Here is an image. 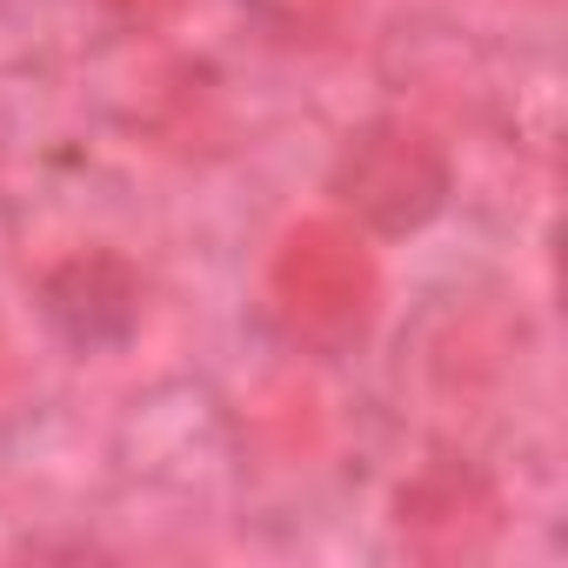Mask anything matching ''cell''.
I'll return each instance as SVG.
<instances>
[{
    "instance_id": "cell-4",
    "label": "cell",
    "mask_w": 568,
    "mask_h": 568,
    "mask_svg": "<svg viewBox=\"0 0 568 568\" xmlns=\"http://www.w3.org/2000/svg\"><path fill=\"white\" fill-rule=\"evenodd\" d=\"M141 302H148V281L128 254L114 247H81L68 261L48 267L41 281V308L48 322L81 342V348H101V342H121L134 322H141Z\"/></svg>"
},
{
    "instance_id": "cell-2",
    "label": "cell",
    "mask_w": 568,
    "mask_h": 568,
    "mask_svg": "<svg viewBox=\"0 0 568 568\" xmlns=\"http://www.w3.org/2000/svg\"><path fill=\"white\" fill-rule=\"evenodd\" d=\"M448 154L428 128L415 121H368L342 141L328 187L342 201V214H355L375 234H415L422 221L442 214L448 201Z\"/></svg>"
},
{
    "instance_id": "cell-6",
    "label": "cell",
    "mask_w": 568,
    "mask_h": 568,
    "mask_svg": "<svg viewBox=\"0 0 568 568\" xmlns=\"http://www.w3.org/2000/svg\"><path fill=\"white\" fill-rule=\"evenodd\" d=\"M108 8H121L128 21H161V14L174 8V0H108Z\"/></svg>"
},
{
    "instance_id": "cell-5",
    "label": "cell",
    "mask_w": 568,
    "mask_h": 568,
    "mask_svg": "<svg viewBox=\"0 0 568 568\" xmlns=\"http://www.w3.org/2000/svg\"><path fill=\"white\" fill-rule=\"evenodd\" d=\"M362 0H247V14L288 48H315V41H335L348 28V14Z\"/></svg>"
},
{
    "instance_id": "cell-1",
    "label": "cell",
    "mask_w": 568,
    "mask_h": 568,
    "mask_svg": "<svg viewBox=\"0 0 568 568\" xmlns=\"http://www.w3.org/2000/svg\"><path fill=\"white\" fill-rule=\"evenodd\" d=\"M267 308L295 348L348 355L382 315V267L342 221H302L267 261Z\"/></svg>"
},
{
    "instance_id": "cell-3",
    "label": "cell",
    "mask_w": 568,
    "mask_h": 568,
    "mask_svg": "<svg viewBox=\"0 0 568 568\" xmlns=\"http://www.w3.org/2000/svg\"><path fill=\"white\" fill-rule=\"evenodd\" d=\"M395 528L415 555H475L501 528V495L468 462H428L395 495Z\"/></svg>"
}]
</instances>
